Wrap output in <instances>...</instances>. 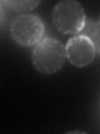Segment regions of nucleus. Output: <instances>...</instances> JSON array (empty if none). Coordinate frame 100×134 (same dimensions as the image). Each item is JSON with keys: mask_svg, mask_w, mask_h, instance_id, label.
I'll return each mask as SVG.
<instances>
[{"mask_svg": "<svg viewBox=\"0 0 100 134\" xmlns=\"http://www.w3.org/2000/svg\"><path fill=\"white\" fill-rule=\"evenodd\" d=\"M66 58L65 46L52 37H46L36 44L31 55L33 67L43 75L56 73L64 65Z\"/></svg>", "mask_w": 100, "mask_h": 134, "instance_id": "nucleus-1", "label": "nucleus"}, {"mask_svg": "<svg viewBox=\"0 0 100 134\" xmlns=\"http://www.w3.org/2000/svg\"><path fill=\"white\" fill-rule=\"evenodd\" d=\"M86 19L81 3L74 0H63L53 7V24L63 35H78L84 27Z\"/></svg>", "mask_w": 100, "mask_h": 134, "instance_id": "nucleus-2", "label": "nucleus"}, {"mask_svg": "<svg viewBox=\"0 0 100 134\" xmlns=\"http://www.w3.org/2000/svg\"><path fill=\"white\" fill-rule=\"evenodd\" d=\"M44 31L43 20L33 14H22L16 16L9 27L12 40L24 47L39 44L43 40Z\"/></svg>", "mask_w": 100, "mask_h": 134, "instance_id": "nucleus-3", "label": "nucleus"}, {"mask_svg": "<svg viewBox=\"0 0 100 134\" xmlns=\"http://www.w3.org/2000/svg\"><path fill=\"white\" fill-rule=\"evenodd\" d=\"M65 49L68 60L78 68L89 65L96 55L93 44L89 38L82 35L70 38L65 45Z\"/></svg>", "mask_w": 100, "mask_h": 134, "instance_id": "nucleus-4", "label": "nucleus"}, {"mask_svg": "<svg viewBox=\"0 0 100 134\" xmlns=\"http://www.w3.org/2000/svg\"><path fill=\"white\" fill-rule=\"evenodd\" d=\"M78 35H84L89 38L94 45L96 54L100 55V30L96 21L91 19H87L84 27Z\"/></svg>", "mask_w": 100, "mask_h": 134, "instance_id": "nucleus-5", "label": "nucleus"}, {"mask_svg": "<svg viewBox=\"0 0 100 134\" xmlns=\"http://www.w3.org/2000/svg\"><path fill=\"white\" fill-rule=\"evenodd\" d=\"M3 3L16 12H28L31 11L39 5L40 1H30V0H8L3 1Z\"/></svg>", "mask_w": 100, "mask_h": 134, "instance_id": "nucleus-6", "label": "nucleus"}, {"mask_svg": "<svg viewBox=\"0 0 100 134\" xmlns=\"http://www.w3.org/2000/svg\"><path fill=\"white\" fill-rule=\"evenodd\" d=\"M97 23H98V29H99V30H100V15L98 17V19L97 21Z\"/></svg>", "mask_w": 100, "mask_h": 134, "instance_id": "nucleus-7", "label": "nucleus"}]
</instances>
